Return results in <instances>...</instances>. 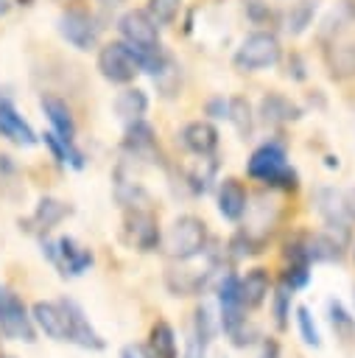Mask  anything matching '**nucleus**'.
I'll return each mask as SVG.
<instances>
[{
  "label": "nucleus",
  "mask_w": 355,
  "mask_h": 358,
  "mask_svg": "<svg viewBox=\"0 0 355 358\" xmlns=\"http://www.w3.org/2000/svg\"><path fill=\"white\" fill-rule=\"evenodd\" d=\"M268 291H271V277L266 268H252L246 271V277H238V296L246 310L260 308L268 299Z\"/></svg>",
  "instance_id": "ddd939ff"
},
{
  "label": "nucleus",
  "mask_w": 355,
  "mask_h": 358,
  "mask_svg": "<svg viewBox=\"0 0 355 358\" xmlns=\"http://www.w3.org/2000/svg\"><path fill=\"white\" fill-rule=\"evenodd\" d=\"M327 64H330V73L338 78L355 76V42H335L327 50Z\"/></svg>",
  "instance_id": "b1692460"
},
{
  "label": "nucleus",
  "mask_w": 355,
  "mask_h": 358,
  "mask_svg": "<svg viewBox=\"0 0 355 358\" xmlns=\"http://www.w3.org/2000/svg\"><path fill=\"white\" fill-rule=\"evenodd\" d=\"M70 213H73V207L64 204V201H59V199H39V204H36V210H34V221H36L39 229L48 232V229H53L59 221H64Z\"/></svg>",
  "instance_id": "5701e85b"
},
{
  "label": "nucleus",
  "mask_w": 355,
  "mask_h": 358,
  "mask_svg": "<svg viewBox=\"0 0 355 358\" xmlns=\"http://www.w3.org/2000/svg\"><path fill=\"white\" fill-rule=\"evenodd\" d=\"M6 11H8V3H6V0H0V17H3Z\"/></svg>",
  "instance_id": "e433bc0d"
},
{
  "label": "nucleus",
  "mask_w": 355,
  "mask_h": 358,
  "mask_svg": "<svg viewBox=\"0 0 355 358\" xmlns=\"http://www.w3.org/2000/svg\"><path fill=\"white\" fill-rule=\"evenodd\" d=\"M330 322H333V330L338 333V336H344V338H349L352 336V330H355V319L344 310V305L341 302H330Z\"/></svg>",
  "instance_id": "c85d7f7f"
},
{
  "label": "nucleus",
  "mask_w": 355,
  "mask_h": 358,
  "mask_svg": "<svg viewBox=\"0 0 355 358\" xmlns=\"http://www.w3.org/2000/svg\"><path fill=\"white\" fill-rule=\"evenodd\" d=\"M316 210L321 213L327 227L347 229L349 224H355V187H347V190L324 187V190H319L316 193Z\"/></svg>",
  "instance_id": "0eeeda50"
},
{
  "label": "nucleus",
  "mask_w": 355,
  "mask_h": 358,
  "mask_svg": "<svg viewBox=\"0 0 355 358\" xmlns=\"http://www.w3.org/2000/svg\"><path fill=\"white\" fill-rule=\"evenodd\" d=\"M288 305H291V288L282 282V288L274 294V322H277V327H285V322H288Z\"/></svg>",
  "instance_id": "2f4dec72"
},
{
  "label": "nucleus",
  "mask_w": 355,
  "mask_h": 358,
  "mask_svg": "<svg viewBox=\"0 0 355 358\" xmlns=\"http://www.w3.org/2000/svg\"><path fill=\"white\" fill-rule=\"evenodd\" d=\"M193 336H198L201 341H212V336H215V324H212V316H210V310L201 305L198 310H196V330H193Z\"/></svg>",
  "instance_id": "473e14b6"
},
{
  "label": "nucleus",
  "mask_w": 355,
  "mask_h": 358,
  "mask_svg": "<svg viewBox=\"0 0 355 358\" xmlns=\"http://www.w3.org/2000/svg\"><path fill=\"white\" fill-rule=\"evenodd\" d=\"M260 358H277V344H274V341H268V344H266V350H263V355H260Z\"/></svg>",
  "instance_id": "c9c22d12"
},
{
  "label": "nucleus",
  "mask_w": 355,
  "mask_h": 358,
  "mask_svg": "<svg viewBox=\"0 0 355 358\" xmlns=\"http://www.w3.org/2000/svg\"><path fill=\"white\" fill-rule=\"evenodd\" d=\"M352 255H355V252H352Z\"/></svg>",
  "instance_id": "ea45409f"
},
{
  "label": "nucleus",
  "mask_w": 355,
  "mask_h": 358,
  "mask_svg": "<svg viewBox=\"0 0 355 358\" xmlns=\"http://www.w3.org/2000/svg\"><path fill=\"white\" fill-rule=\"evenodd\" d=\"M249 207V193L243 187V182L238 179H224L218 185V213L226 218V221H240L243 213Z\"/></svg>",
  "instance_id": "2eb2a0df"
},
{
  "label": "nucleus",
  "mask_w": 355,
  "mask_h": 358,
  "mask_svg": "<svg viewBox=\"0 0 355 358\" xmlns=\"http://www.w3.org/2000/svg\"><path fill=\"white\" fill-rule=\"evenodd\" d=\"M307 280H310V271H307V263H291L288 268H285V274H282V282L294 291V288H302V285H307Z\"/></svg>",
  "instance_id": "7c9ffc66"
},
{
  "label": "nucleus",
  "mask_w": 355,
  "mask_h": 358,
  "mask_svg": "<svg viewBox=\"0 0 355 358\" xmlns=\"http://www.w3.org/2000/svg\"><path fill=\"white\" fill-rule=\"evenodd\" d=\"M0 137H6L14 145H25V148L36 143V134L28 126V120L8 101H0Z\"/></svg>",
  "instance_id": "4468645a"
},
{
  "label": "nucleus",
  "mask_w": 355,
  "mask_h": 358,
  "mask_svg": "<svg viewBox=\"0 0 355 358\" xmlns=\"http://www.w3.org/2000/svg\"><path fill=\"white\" fill-rule=\"evenodd\" d=\"M145 109H148V95L143 92V90H137V87H129V90H123L117 98H115V112H117V117H123V120H140L143 115H145Z\"/></svg>",
  "instance_id": "4be33fe9"
},
{
  "label": "nucleus",
  "mask_w": 355,
  "mask_h": 358,
  "mask_svg": "<svg viewBox=\"0 0 355 358\" xmlns=\"http://www.w3.org/2000/svg\"><path fill=\"white\" fill-rule=\"evenodd\" d=\"M34 324L53 341H67V313L61 302H34L31 308Z\"/></svg>",
  "instance_id": "f8f14e48"
},
{
  "label": "nucleus",
  "mask_w": 355,
  "mask_h": 358,
  "mask_svg": "<svg viewBox=\"0 0 355 358\" xmlns=\"http://www.w3.org/2000/svg\"><path fill=\"white\" fill-rule=\"evenodd\" d=\"M299 115H302V109H299L291 98H285V95L271 92V95H266V98L260 101V117H263V123H268V126L291 123V120H296Z\"/></svg>",
  "instance_id": "6ab92c4d"
},
{
  "label": "nucleus",
  "mask_w": 355,
  "mask_h": 358,
  "mask_svg": "<svg viewBox=\"0 0 355 358\" xmlns=\"http://www.w3.org/2000/svg\"><path fill=\"white\" fill-rule=\"evenodd\" d=\"M313 11H316V3L299 0V3L291 8V14H288V31H291V34H302V31L310 25Z\"/></svg>",
  "instance_id": "cd10ccee"
},
{
  "label": "nucleus",
  "mask_w": 355,
  "mask_h": 358,
  "mask_svg": "<svg viewBox=\"0 0 355 358\" xmlns=\"http://www.w3.org/2000/svg\"><path fill=\"white\" fill-rule=\"evenodd\" d=\"M59 34L78 50H89L98 42V25L95 20L81 8H67L59 17Z\"/></svg>",
  "instance_id": "9d476101"
},
{
  "label": "nucleus",
  "mask_w": 355,
  "mask_h": 358,
  "mask_svg": "<svg viewBox=\"0 0 355 358\" xmlns=\"http://www.w3.org/2000/svg\"><path fill=\"white\" fill-rule=\"evenodd\" d=\"M0 333L6 338L25 341V344H31L36 338L34 319L28 316L22 299L17 294H11L8 288H0Z\"/></svg>",
  "instance_id": "423d86ee"
},
{
  "label": "nucleus",
  "mask_w": 355,
  "mask_h": 358,
  "mask_svg": "<svg viewBox=\"0 0 355 358\" xmlns=\"http://www.w3.org/2000/svg\"><path fill=\"white\" fill-rule=\"evenodd\" d=\"M352 299H355V291H352Z\"/></svg>",
  "instance_id": "58836bf2"
},
{
  "label": "nucleus",
  "mask_w": 355,
  "mask_h": 358,
  "mask_svg": "<svg viewBox=\"0 0 355 358\" xmlns=\"http://www.w3.org/2000/svg\"><path fill=\"white\" fill-rule=\"evenodd\" d=\"M120 358H151V352H145V350L137 347V344H126V347L120 350Z\"/></svg>",
  "instance_id": "72a5a7b5"
},
{
  "label": "nucleus",
  "mask_w": 355,
  "mask_h": 358,
  "mask_svg": "<svg viewBox=\"0 0 355 358\" xmlns=\"http://www.w3.org/2000/svg\"><path fill=\"white\" fill-rule=\"evenodd\" d=\"M123 241L137 252H154L162 241L157 215L137 204L129 207V213L123 215Z\"/></svg>",
  "instance_id": "39448f33"
},
{
  "label": "nucleus",
  "mask_w": 355,
  "mask_h": 358,
  "mask_svg": "<svg viewBox=\"0 0 355 358\" xmlns=\"http://www.w3.org/2000/svg\"><path fill=\"white\" fill-rule=\"evenodd\" d=\"M98 70L112 84H129L140 73L137 50L126 42H109L98 50Z\"/></svg>",
  "instance_id": "7ed1b4c3"
},
{
  "label": "nucleus",
  "mask_w": 355,
  "mask_h": 358,
  "mask_svg": "<svg viewBox=\"0 0 355 358\" xmlns=\"http://www.w3.org/2000/svg\"><path fill=\"white\" fill-rule=\"evenodd\" d=\"M42 252L50 257L53 266L61 268V274H84L92 266V252L78 246L73 238H59L56 243H42Z\"/></svg>",
  "instance_id": "1a4fd4ad"
},
{
  "label": "nucleus",
  "mask_w": 355,
  "mask_h": 358,
  "mask_svg": "<svg viewBox=\"0 0 355 358\" xmlns=\"http://www.w3.org/2000/svg\"><path fill=\"white\" fill-rule=\"evenodd\" d=\"M98 3H103V6H117V3H123V0H98Z\"/></svg>",
  "instance_id": "4c0bfd02"
},
{
  "label": "nucleus",
  "mask_w": 355,
  "mask_h": 358,
  "mask_svg": "<svg viewBox=\"0 0 355 358\" xmlns=\"http://www.w3.org/2000/svg\"><path fill=\"white\" fill-rule=\"evenodd\" d=\"M45 145L50 148V154H53L59 162H70L73 168H84V154L73 145V140H64V137H59L56 131H48V134H45Z\"/></svg>",
  "instance_id": "393cba45"
},
{
  "label": "nucleus",
  "mask_w": 355,
  "mask_h": 358,
  "mask_svg": "<svg viewBox=\"0 0 355 358\" xmlns=\"http://www.w3.org/2000/svg\"><path fill=\"white\" fill-rule=\"evenodd\" d=\"M207 249V224L196 215H179L165 238V252L173 260H193Z\"/></svg>",
  "instance_id": "f03ea898"
},
{
  "label": "nucleus",
  "mask_w": 355,
  "mask_h": 358,
  "mask_svg": "<svg viewBox=\"0 0 355 358\" xmlns=\"http://www.w3.org/2000/svg\"><path fill=\"white\" fill-rule=\"evenodd\" d=\"M61 308L67 313V341H73V344H78L84 350H103V338L89 324V319L81 310V305L75 299H61Z\"/></svg>",
  "instance_id": "9b49d317"
},
{
  "label": "nucleus",
  "mask_w": 355,
  "mask_h": 358,
  "mask_svg": "<svg viewBox=\"0 0 355 358\" xmlns=\"http://www.w3.org/2000/svg\"><path fill=\"white\" fill-rule=\"evenodd\" d=\"M123 145H126L129 154H134V157H140V159H143V157H154V151H157L154 129H151L148 123H143V117H140V120H131L129 129H126Z\"/></svg>",
  "instance_id": "aec40b11"
},
{
  "label": "nucleus",
  "mask_w": 355,
  "mask_h": 358,
  "mask_svg": "<svg viewBox=\"0 0 355 358\" xmlns=\"http://www.w3.org/2000/svg\"><path fill=\"white\" fill-rule=\"evenodd\" d=\"M277 62H280V42L274 34H266V31L249 34L235 53V67L243 73H254V70L271 67Z\"/></svg>",
  "instance_id": "20e7f679"
},
{
  "label": "nucleus",
  "mask_w": 355,
  "mask_h": 358,
  "mask_svg": "<svg viewBox=\"0 0 355 358\" xmlns=\"http://www.w3.org/2000/svg\"><path fill=\"white\" fill-rule=\"evenodd\" d=\"M148 352L151 358H179V347H176V333L168 322H157L151 327L148 336Z\"/></svg>",
  "instance_id": "412c9836"
},
{
  "label": "nucleus",
  "mask_w": 355,
  "mask_h": 358,
  "mask_svg": "<svg viewBox=\"0 0 355 358\" xmlns=\"http://www.w3.org/2000/svg\"><path fill=\"white\" fill-rule=\"evenodd\" d=\"M246 173H249L252 179L268 185V187H282V190L296 187V171L288 165L285 151H282V145H277V143L260 145V148L249 157Z\"/></svg>",
  "instance_id": "f257e3e1"
},
{
  "label": "nucleus",
  "mask_w": 355,
  "mask_h": 358,
  "mask_svg": "<svg viewBox=\"0 0 355 358\" xmlns=\"http://www.w3.org/2000/svg\"><path fill=\"white\" fill-rule=\"evenodd\" d=\"M305 243V255L313 263H330L341 257V246L344 238H335L333 232H316V235H302Z\"/></svg>",
  "instance_id": "a211bd4d"
},
{
  "label": "nucleus",
  "mask_w": 355,
  "mask_h": 358,
  "mask_svg": "<svg viewBox=\"0 0 355 358\" xmlns=\"http://www.w3.org/2000/svg\"><path fill=\"white\" fill-rule=\"evenodd\" d=\"M117 28H120L126 45H131L137 50H154V48H159V34H157L159 25L148 17V11H140V8L126 11L120 17Z\"/></svg>",
  "instance_id": "6e6552de"
},
{
  "label": "nucleus",
  "mask_w": 355,
  "mask_h": 358,
  "mask_svg": "<svg viewBox=\"0 0 355 358\" xmlns=\"http://www.w3.org/2000/svg\"><path fill=\"white\" fill-rule=\"evenodd\" d=\"M215 117H224L226 115V101H210V106H207Z\"/></svg>",
  "instance_id": "f704fd0d"
},
{
  "label": "nucleus",
  "mask_w": 355,
  "mask_h": 358,
  "mask_svg": "<svg viewBox=\"0 0 355 358\" xmlns=\"http://www.w3.org/2000/svg\"><path fill=\"white\" fill-rule=\"evenodd\" d=\"M179 8H182V0H148V8L145 11H148V17L157 25H168V22L176 20Z\"/></svg>",
  "instance_id": "bb28decb"
},
{
  "label": "nucleus",
  "mask_w": 355,
  "mask_h": 358,
  "mask_svg": "<svg viewBox=\"0 0 355 358\" xmlns=\"http://www.w3.org/2000/svg\"><path fill=\"white\" fill-rule=\"evenodd\" d=\"M39 106H42L45 117L50 120V126H53V131H56L59 137H64V140H73V137H75L73 112H70V106H67L59 95H42V98H39Z\"/></svg>",
  "instance_id": "f3484780"
},
{
  "label": "nucleus",
  "mask_w": 355,
  "mask_h": 358,
  "mask_svg": "<svg viewBox=\"0 0 355 358\" xmlns=\"http://www.w3.org/2000/svg\"><path fill=\"white\" fill-rule=\"evenodd\" d=\"M296 324H299V333H302L305 344H310V347H319V344H321L319 330H316V324H313V316H310V310H307L305 305L296 308Z\"/></svg>",
  "instance_id": "c756f323"
},
{
  "label": "nucleus",
  "mask_w": 355,
  "mask_h": 358,
  "mask_svg": "<svg viewBox=\"0 0 355 358\" xmlns=\"http://www.w3.org/2000/svg\"><path fill=\"white\" fill-rule=\"evenodd\" d=\"M226 117H229V123L235 126V131L240 137H249L252 134V106H249L246 98L226 101Z\"/></svg>",
  "instance_id": "a878e982"
},
{
  "label": "nucleus",
  "mask_w": 355,
  "mask_h": 358,
  "mask_svg": "<svg viewBox=\"0 0 355 358\" xmlns=\"http://www.w3.org/2000/svg\"><path fill=\"white\" fill-rule=\"evenodd\" d=\"M182 145L196 157H210L218 148V131L207 120H193L182 129Z\"/></svg>",
  "instance_id": "dca6fc26"
}]
</instances>
